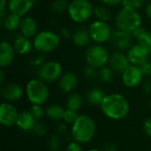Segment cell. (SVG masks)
<instances>
[{
	"label": "cell",
	"instance_id": "obj_39",
	"mask_svg": "<svg viewBox=\"0 0 151 151\" xmlns=\"http://www.w3.org/2000/svg\"><path fill=\"white\" fill-rule=\"evenodd\" d=\"M65 151H83V150H82L81 143L73 141V142H71L67 144Z\"/></svg>",
	"mask_w": 151,
	"mask_h": 151
},
{
	"label": "cell",
	"instance_id": "obj_45",
	"mask_svg": "<svg viewBox=\"0 0 151 151\" xmlns=\"http://www.w3.org/2000/svg\"><path fill=\"white\" fill-rule=\"evenodd\" d=\"M118 146L115 143H107L104 146L102 151H118Z\"/></svg>",
	"mask_w": 151,
	"mask_h": 151
},
{
	"label": "cell",
	"instance_id": "obj_9",
	"mask_svg": "<svg viewBox=\"0 0 151 151\" xmlns=\"http://www.w3.org/2000/svg\"><path fill=\"white\" fill-rule=\"evenodd\" d=\"M88 32L91 39L97 43H104L111 39V29L107 22L101 20H95L89 26Z\"/></svg>",
	"mask_w": 151,
	"mask_h": 151
},
{
	"label": "cell",
	"instance_id": "obj_25",
	"mask_svg": "<svg viewBox=\"0 0 151 151\" xmlns=\"http://www.w3.org/2000/svg\"><path fill=\"white\" fill-rule=\"evenodd\" d=\"M20 16L14 14V13H9L6 18L1 21V24L4 27V28L10 32L15 31L18 27L20 26Z\"/></svg>",
	"mask_w": 151,
	"mask_h": 151
},
{
	"label": "cell",
	"instance_id": "obj_48",
	"mask_svg": "<svg viewBox=\"0 0 151 151\" xmlns=\"http://www.w3.org/2000/svg\"><path fill=\"white\" fill-rule=\"evenodd\" d=\"M145 12H146V14L147 16L151 19V2H150L149 4H147L146 5V9H145Z\"/></svg>",
	"mask_w": 151,
	"mask_h": 151
},
{
	"label": "cell",
	"instance_id": "obj_37",
	"mask_svg": "<svg viewBox=\"0 0 151 151\" xmlns=\"http://www.w3.org/2000/svg\"><path fill=\"white\" fill-rule=\"evenodd\" d=\"M139 67L144 77H151V62L147 60L146 62L142 64Z\"/></svg>",
	"mask_w": 151,
	"mask_h": 151
},
{
	"label": "cell",
	"instance_id": "obj_34",
	"mask_svg": "<svg viewBox=\"0 0 151 151\" xmlns=\"http://www.w3.org/2000/svg\"><path fill=\"white\" fill-rule=\"evenodd\" d=\"M36 121L41 120L45 115V109L40 104H32L31 110L29 111Z\"/></svg>",
	"mask_w": 151,
	"mask_h": 151
},
{
	"label": "cell",
	"instance_id": "obj_42",
	"mask_svg": "<svg viewBox=\"0 0 151 151\" xmlns=\"http://www.w3.org/2000/svg\"><path fill=\"white\" fill-rule=\"evenodd\" d=\"M60 35L62 37H64L65 39H71L73 38V33H72V31L68 28V27H63L60 30Z\"/></svg>",
	"mask_w": 151,
	"mask_h": 151
},
{
	"label": "cell",
	"instance_id": "obj_28",
	"mask_svg": "<svg viewBox=\"0 0 151 151\" xmlns=\"http://www.w3.org/2000/svg\"><path fill=\"white\" fill-rule=\"evenodd\" d=\"M68 2L67 0H54L51 3L50 10L56 15L62 14L67 8H68Z\"/></svg>",
	"mask_w": 151,
	"mask_h": 151
},
{
	"label": "cell",
	"instance_id": "obj_15",
	"mask_svg": "<svg viewBox=\"0 0 151 151\" xmlns=\"http://www.w3.org/2000/svg\"><path fill=\"white\" fill-rule=\"evenodd\" d=\"M127 58L133 65L140 66L142 64L146 62L149 58V53L145 49H143L140 44L132 45V47L127 50Z\"/></svg>",
	"mask_w": 151,
	"mask_h": 151
},
{
	"label": "cell",
	"instance_id": "obj_40",
	"mask_svg": "<svg viewBox=\"0 0 151 151\" xmlns=\"http://www.w3.org/2000/svg\"><path fill=\"white\" fill-rule=\"evenodd\" d=\"M67 129H68L67 124H65V122H63V123H60V124H58L57 126V127H56V133H57L58 135L61 136V135L65 134L67 132Z\"/></svg>",
	"mask_w": 151,
	"mask_h": 151
},
{
	"label": "cell",
	"instance_id": "obj_22",
	"mask_svg": "<svg viewBox=\"0 0 151 151\" xmlns=\"http://www.w3.org/2000/svg\"><path fill=\"white\" fill-rule=\"evenodd\" d=\"M106 95L104 94V90L98 87L91 88L88 90L86 94V100L87 102L93 106H100L103 103Z\"/></svg>",
	"mask_w": 151,
	"mask_h": 151
},
{
	"label": "cell",
	"instance_id": "obj_19",
	"mask_svg": "<svg viewBox=\"0 0 151 151\" xmlns=\"http://www.w3.org/2000/svg\"><path fill=\"white\" fill-rule=\"evenodd\" d=\"M35 122H36V120L33 117L31 112L27 111H21L19 113L18 119L16 122V127L21 131H24V132L30 131L31 132Z\"/></svg>",
	"mask_w": 151,
	"mask_h": 151
},
{
	"label": "cell",
	"instance_id": "obj_12",
	"mask_svg": "<svg viewBox=\"0 0 151 151\" xmlns=\"http://www.w3.org/2000/svg\"><path fill=\"white\" fill-rule=\"evenodd\" d=\"M143 74L137 65H131L124 73H122V82L128 88H134L139 86L142 81Z\"/></svg>",
	"mask_w": 151,
	"mask_h": 151
},
{
	"label": "cell",
	"instance_id": "obj_46",
	"mask_svg": "<svg viewBox=\"0 0 151 151\" xmlns=\"http://www.w3.org/2000/svg\"><path fill=\"white\" fill-rule=\"evenodd\" d=\"M102 2L107 6H116L119 4H122L123 0H102Z\"/></svg>",
	"mask_w": 151,
	"mask_h": 151
},
{
	"label": "cell",
	"instance_id": "obj_35",
	"mask_svg": "<svg viewBox=\"0 0 151 151\" xmlns=\"http://www.w3.org/2000/svg\"><path fill=\"white\" fill-rule=\"evenodd\" d=\"M148 1L149 0H123L122 5L123 7L133 8L137 10L138 8H141L144 4H146Z\"/></svg>",
	"mask_w": 151,
	"mask_h": 151
},
{
	"label": "cell",
	"instance_id": "obj_29",
	"mask_svg": "<svg viewBox=\"0 0 151 151\" xmlns=\"http://www.w3.org/2000/svg\"><path fill=\"white\" fill-rule=\"evenodd\" d=\"M113 70L110 66H104L100 68L98 77L104 83H110L113 80Z\"/></svg>",
	"mask_w": 151,
	"mask_h": 151
},
{
	"label": "cell",
	"instance_id": "obj_50",
	"mask_svg": "<svg viewBox=\"0 0 151 151\" xmlns=\"http://www.w3.org/2000/svg\"><path fill=\"white\" fill-rule=\"evenodd\" d=\"M7 0H1V8H4L5 4H6Z\"/></svg>",
	"mask_w": 151,
	"mask_h": 151
},
{
	"label": "cell",
	"instance_id": "obj_23",
	"mask_svg": "<svg viewBox=\"0 0 151 151\" xmlns=\"http://www.w3.org/2000/svg\"><path fill=\"white\" fill-rule=\"evenodd\" d=\"M73 42L78 47H86L91 41V36L88 30L78 29L73 35Z\"/></svg>",
	"mask_w": 151,
	"mask_h": 151
},
{
	"label": "cell",
	"instance_id": "obj_7",
	"mask_svg": "<svg viewBox=\"0 0 151 151\" xmlns=\"http://www.w3.org/2000/svg\"><path fill=\"white\" fill-rule=\"evenodd\" d=\"M85 58L88 65L96 69H100L105 66L106 64L109 62L110 56L107 50L104 46L96 44L88 49L85 55Z\"/></svg>",
	"mask_w": 151,
	"mask_h": 151
},
{
	"label": "cell",
	"instance_id": "obj_44",
	"mask_svg": "<svg viewBox=\"0 0 151 151\" xmlns=\"http://www.w3.org/2000/svg\"><path fill=\"white\" fill-rule=\"evenodd\" d=\"M143 91L146 95L151 96V80H147L143 83Z\"/></svg>",
	"mask_w": 151,
	"mask_h": 151
},
{
	"label": "cell",
	"instance_id": "obj_8",
	"mask_svg": "<svg viewBox=\"0 0 151 151\" xmlns=\"http://www.w3.org/2000/svg\"><path fill=\"white\" fill-rule=\"evenodd\" d=\"M62 66L58 61L45 62L37 70L38 78L46 83H52L59 80L62 75Z\"/></svg>",
	"mask_w": 151,
	"mask_h": 151
},
{
	"label": "cell",
	"instance_id": "obj_38",
	"mask_svg": "<svg viewBox=\"0 0 151 151\" xmlns=\"http://www.w3.org/2000/svg\"><path fill=\"white\" fill-rule=\"evenodd\" d=\"M45 63V57L42 56V55H39V56H36L35 58H33L31 60H30V65L34 67H37L39 68L42 65H43Z\"/></svg>",
	"mask_w": 151,
	"mask_h": 151
},
{
	"label": "cell",
	"instance_id": "obj_27",
	"mask_svg": "<svg viewBox=\"0 0 151 151\" xmlns=\"http://www.w3.org/2000/svg\"><path fill=\"white\" fill-rule=\"evenodd\" d=\"M94 14L98 20L108 22L112 19V12L106 5H97L94 8Z\"/></svg>",
	"mask_w": 151,
	"mask_h": 151
},
{
	"label": "cell",
	"instance_id": "obj_13",
	"mask_svg": "<svg viewBox=\"0 0 151 151\" xmlns=\"http://www.w3.org/2000/svg\"><path fill=\"white\" fill-rule=\"evenodd\" d=\"M1 96L5 102L12 103L19 101L24 95V90L20 85L17 83H7L1 88Z\"/></svg>",
	"mask_w": 151,
	"mask_h": 151
},
{
	"label": "cell",
	"instance_id": "obj_51",
	"mask_svg": "<svg viewBox=\"0 0 151 151\" xmlns=\"http://www.w3.org/2000/svg\"><path fill=\"white\" fill-rule=\"evenodd\" d=\"M88 151H102V150H98V149H90V150H88Z\"/></svg>",
	"mask_w": 151,
	"mask_h": 151
},
{
	"label": "cell",
	"instance_id": "obj_49",
	"mask_svg": "<svg viewBox=\"0 0 151 151\" xmlns=\"http://www.w3.org/2000/svg\"><path fill=\"white\" fill-rule=\"evenodd\" d=\"M4 81V70L1 69L0 70V84L3 85Z\"/></svg>",
	"mask_w": 151,
	"mask_h": 151
},
{
	"label": "cell",
	"instance_id": "obj_36",
	"mask_svg": "<svg viewBox=\"0 0 151 151\" xmlns=\"http://www.w3.org/2000/svg\"><path fill=\"white\" fill-rule=\"evenodd\" d=\"M83 73L85 75V77L88 79V80H90V81H94L96 80L97 77H98V74L99 73L97 72V69L88 65L84 67V70H83Z\"/></svg>",
	"mask_w": 151,
	"mask_h": 151
},
{
	"label": "cell",
	"instance_id": "obj_30",
	"mask_svg": "<svg viewBox=\"0 0 151 151\" xmlns=\"http://www.w3.org/2000/svg\"><path fill=\"white\" fill-rule=\"evenodd\" d=\"M137 41L138 44L145 49L149 54H151V32L145 31L144 34Z\"/></svg>",
	"mask_w": 151,
	"mask_h": 151
},
{
	"label": "cell",
	"instance_id": "obj_33",
	"mask_svg": "<svg viewBox=\"0 0 151 151\" xmlns=\"http://www.w3.org/2000/svg\"><path fill=\"white\" fill-rule=\"evenodd\" d=\"M61 139L60 136L56 134H53L50 137L48 141V148L50 151H58L61 147Z\"/></svg>",
	"mask_w": 151,
	"mask_h": 151
},
{
	"label": "cell",
	"instance_id": "obj_41",
	"mask_svg": "<svg viewBox=\"0 0 151 151\" xmlns=\"http://www.w3.org/2000/svg\"><path fill=\"white\" fill-rule=\"evenodd\" d=\"M143 129H144V132L145 134L151 137V117L148 118L144 123H143Z\"/></svg>",
	"mask_w": 151,
	"mask_h": 151
},
{
	"label": "cell",
	"instance_id": "obj_53",
	"mask_svg": "<svg viewBox=\"0 0 151 151\" xmlns=\"http://www.w3.org/2000/svg\"><path fill=\"white\" fill-rule=\"evenodd\" d=\"M32 1H33V2H34V3H35V1H36V0H32Z\"/></svg>",
	"mask_w": 151,
	"mask_h": 151
},
{
	"label": "cell",
	"instance_id": "obj_43",
	"mask_svg": "<svg viewBox=\"0 0 151 151\" xmlns=\"http://www.w3.org/2000/svg\"><path fill=\"white\" fill-rule=\"evenodd\" d=\"M146 30L141 26V27H139L138 28H136L133 33H132V35H133V37L134 38H135L136 40H138L143 34H144V32H145Z\"/></svg>",
	"mask_w": 151,
	"mask_h": 151
},
{
	"label": "cell",
	"instance_id": "obj_2",
	"mask_svg": "<svg viewBox=\"0 0 151 151\" xmlns=\"http://www.w3.org/2000/svg\"><path fill=\"white\" fill-rule=\"evenodd\" d=\"M96 132L95 120L88 115H80L71 126V135L73 141L84 144L91 142Z\"/></svg>",
	"mask_w": 151,
	"mask_h": 151
},
{
	"label": "cell",
	"instance_id": "obj_47",
	"mask_svg": "<svg viewBox=\"0 0 151 151\" xmlns=\"http://www.w3.org/2000/svg\"><path fill=\"white\" fill-rule=\"evenodd\" d=\"M7 15L8 14H7V12H6L5 8H1V10H0V19H1V21H3L6 18Z\"/></svg>",
	"mask_w": 151,
	"mask_h": 151
},
{
	"label": "cell",
	"instance_id": "obj_5",
	"mask_svg": "<svg viewBox=\"0 0 151 151\" xmlns=\"http://www.w3.org/2000/svg\"><path fill=\"white\" fill-rule=\"evenodd\" d=\"M71 19L76 23H83L94 13L92 4L88 0H73L67 8Z\"/></svg>",
	"mask_w": 151,
	"mask_h": 151
},
{
	"label": "cell",
	"instance_id": "obj_52",
	"mask_svg": "<svg viewBox=\"0 0 151 151\" xmlns=\"http://www.w3.org/2000/svg\"><path fill=\"white\" fill-rule=\"evenodd\" d=\"M150 111H151V100H150Z\"/></svg>",
	"mask_w": 151,
	"mask_h": 151
},
{
	"label": "cell",
	"instance_id": "obj_14",
	"mask_svg": "<svg viewBox=\"0 0 151 151\" xmlns=\"http://www.w3.org/2000/svg\"><path fill=\"white\" fill-rule=\"evenodd\" d=\"M109 65L114 72L122 73L131 65V63L127 58V55L124 52L116 51L110 56Z\"/></svg>",
	"mask_w": 151,
	"mask_h": 151
},
{
	"label": "cell",
	"instance_id": "obj_17",
	"mask_svg": "<svg viewBox=\"0 0 151 151\" xmlns=\"http://www.w3.org/2000/svg\"><path fill=\"white\" fill-rule=\"evenodd\" d=\"M33 5L34 2L32 0H10L8 9L11 13L23 17L32 9Z\"/></svg>",
	"mask_w": 151,
	"mask_h": 151
},
{
	"label": "cell",
	"instance_id": "obj_11",
	"mask_svg": "<svg viewBox=\"0 0 151 151\" xmlns=\"http://www.w3.org/2000/svg\"><path fill=\"white\" fill-rule=\"evenodd\" d=\"M17 108L9 102H4L0 105V123L2 126L10 127L16 125L18 116Z\"/></svg>",
	"mask_w": 151,
	"mask_h": 151
},
{
	"label": "cell",
	"instance_id": "obj_3",
	"mask_svg": "<svg viewBox=\"0 0 151 151\" xmlns=\"http://www.w3.org/2000/svg\"><path fill=\"white\" fill-rule=\"evenodd\" d=\"M115 23L119 30L133 33L142 26V18L137 10L122 7L115 17Z\"/></svg>",
	"mask_w": 151,
	"mask_h": 151
},
{
	"label": "cell",
	"instance_id": "obj_6",
	"mask_svg": "<svg viewBox=\"0 0 151 151\" xmlns=\"http://www.w3.org/2000/svg\"><path fill=\"white\" fill-rule=\"evenodd\" d=\"M60 43L59 36L52 31H42L34 37V48L42 53H49L58 49Z\"/></svg>",
	"mask_w": 151,
	"mask_h": 151
},
{
	"label": "cell",
	"instance_id": "obj_21",
	"mask_svg": "<svg viewBox=\"0 0 151 151\" xmlns=\"http://www.w3.org/2000/svg\"><path fill=\"white\" fill-rule=\"evenodd\" d=\"M13 47H14L15 51L18 54L27 55L31 51L34 45H33V42L29 40V38L24 35H18L14 40Z\"/></svg>",
	"mask_w": 151,
	"mask_h": 151
},
{
	"label": "cell",
	"instance_id": "obj_4",
	"mask_svg": "<svg viewBox=\"0 0 151 151\" xmlns=\"http://www.w3.org/2000/svg\"><path fill=\"white\" fill-rule=\"evenodd\" d=\"M25 93L32 104L42 105L47 102L50 96V90L46 82L39 78L32 79L27 83Z\"/></svg>",
	"mask_w": 151,
	"mask_h": 151
},
{
	"label": "cell",
	"instance_id": "obj_31",
	"mask_svg": "<svg viewBox=\"0 0 151 151\" xmlns=\"http://www.w3.org/2000/svg\"><path fill=\"white\" fill-rule=\"evenodd\" d=\"M80 115L78 114V111H73V110H69V109H65V112H64V115H63V119L62 120L67 124V125H73L76 119H78Z\"/></svg>",
	"mask_w": 151,
	"mask_h": 151
},
{
	"label": "cell",
	"instance_id": "obj_32",
	"mask_svg": "<svg viewBox=\"0 0 151 151\" xmlns=\"http://www.w3.org/2000/svg\"><path fill=\"white\" fill-rule=\"evenodd\" d=\"M31 132L34 135L38 136V137H42V136H44L46 134L47 127H46L44 123H42L41 120H38L35 123Z\"/></svg>",
	"mask_w": 151,
	"mask_h": 151
},
{
	"label": "cell",
	"instance_id": "obj_10",
	"mask_svg": "<svg viewBox=\"0 0 151 151\" xmlns=\"http://www.w3.org/2000/svg\"><path fill=\"white\" fill-rule=\"evenodd\" d=\"M132 33L125 32L122 30H115L111 33V45L120 52L128 50L132 47V39H133Z\"/></svg>",
	"mask_w": 151,
	"mask_h": 151
},
{
	"label": "cell",
	"instance_id": "obj_16",
	"mask_svg": "<svg viewBox=\"0 0 151 151\" xmlns=\"http://www.w3.org/2000/svg\"><path fill=\"white\" fill-rule=\"evenodd\" d=\"M79 80L77 75L72 72L63 73L58 80V88L64 93H72L78 86Z\"/></svg>",
	"mask_w": 151,
	"mask_h": 151
},
{
	"label": "cell",
	"instance_id": "obj_20",
	"mask_svg": "<svg viewBox=\"0 0 151 151\" xmlns=\"http://www.w3.org/2000/svg\"><path fill=\"white\" fill-rule=\"evenodd\" d=\"M20 32L22 35L31 38L37 35V24L35 19L30 16H27L21 19L20 26H19Z\"/></svg>",
	"mask_w": 151,
	"mask_h": 151
},
{
	"label": "cell",
	"instance_id": "obj_18",
	"mask_svg": "<svg viewBox=\"0 0 151 151\" xmlns=\"http://www.w3.org/2000/svg\"><path fill=\"white\" fill-rule=\"evenodd\" d=\"M15 50L12 45L7 42H2L0 44V65L2 68L9 66L14 60Z\"/></svg>",
	"mask_w": 151,
	"mask_h": 151
},
{
	"label": "cell",
	"instance_id": "obj_24",
	"mask_svg": "<svg viewBox=\"0 0 151 151\" xmlns=\"http://www.w3.org/2000/svg\"><path fill=\"white\" fill-rule=\"evenodd\" d=\"M65 110L58 104H51L45 108V115L51 120H62Z\"/></svg>",
	"mask_w": 151,
	"mask_h": 151
},
{
	"label": "cell",
	"instance_id": "obj_1",
	"mask_svg": "<svg viewBox=\"0 0 151 151\" xmlns=\"http://www.w3.org/2000/svg\"><path fill=\"white\" fill-rule=\"evenodd\" d=\"M100 108L104 116L113 120H121L125 119L130 111L128 100L120 93L106 95Z\"/></svg>",
	"mask_w": 151,
	"mask_h": 151
},
{
	"label": "cell",
	"instance_id": "obj_26",
	"mask_svg": "<svg viewBox=\"0 0 151 151\" xmlns=\"http://www.w3.org/2000/svg\"><path fill=\"white\" fill-rule=\"evenodd\" d=\"M83 97L80 93L71 94L66 101V109L78 111L83 104Z\"/></svg>",
	"mask_w": 151,
	"mask_h": 151
}]
</instances>
